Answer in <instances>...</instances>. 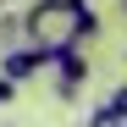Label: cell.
I'll list each match as a JSON object with an SVG mask.
<instances>
[{"label": "cell", "instance_id": "obj_7", "mask_svg": "<svg viewBox=\"0 0 127 127\" xmlns=\"http://www.w3.org/2000/svg\"><path fill=\"white\" fill-rule=\"evenodd\" d=\"M89 127H111V122H105V111H94V116H89Z\"/></svg>", "mask_w": 127, "mask_h": 127}, {"label": "cell", "instance_id": "obj_9", "mask_svg": "<svg viewBox=\"0 0 127 127\" xmlns=\"http://www.w3.org/2000/svg\"><path fill=\"white\" fill-rule=\"evenodd\" d=\"M0 6H17V0H0Z\"/></svg>", "mask_w": 127, "mask_h": 127}, {"label": "cell", "instance_id": "obj_8", "mask_svg": "<svg viewBox=\"0 0 127 127\" xmlns=\"http://www.w3.org/2000/svg\"><path fill=\"white\" fill-rule=\"evenodd\" d=\"M116 6H122V17H127V0H116Z\"/></svg>", "mask_w": 127, "mask_h": 127}, {"label": "cell", "instance_id": "obj_1", "mask_svg": "<svg viewBox=\"0 0 127 127\" xmlns=\"http://www.w3.org/2000/svg\"><path fill=\"white\" fill-rule=\"evenodd\" d=\"M22 28H28V44L66 50V44H89L99 33V11L89 0H33L28 17H22Z\"/></svg>", "mask_w": 127, "mask_h": 127}, {"label": "cell", "instance_id": "obj_2", "mask_svg": "<svg viewBox=\"0 0 127 127\" xmlns=\"http://www.w3.org/2000/svg\"><path fill=\"white\" fill-rule=\"evenodd\" d=\"M50 72H55V99H77V89L89 83V55H83V44L50 50Z\"/></svg>", "mask_w": 127, "mask_h": 127}, {"label": "cell", "instance_id": "obj_4", "mask_svg": "<svg viewBox=\"0 0 127 127\" xmlns=\"http://www.w3.org/2000/svg\"><path fill=\"white\" fill-rule=\"evenodd\" d=\"M22 39H28V28H22V17H0V44H6V50H17Z\"/></svg>", "mask_w": 127, "mask_h": 127}, {"label": "cell", "instance_id": "obj_5", "mask_svg": "<svg viewBox=\"0 0 127 127\" xmlns=\"http://www.w3.org/2000/svg\"><path fill=\"white\" fill-rule=\"evenodd\" d=\"M99 111H105V122H127V83H122V89L99 105Z\"/></svg>", "mask_w": 127, "mask_h": 127}, {"label": "cell", "instance_id": "obj_6", "mask_svg": "<svg viewBox=\"0 0 127 127\" xmlns=\"http://www.w3.org/2000/svg\"><path fill=\"white\" fill-rule=\"evenodd\" d=\"M17 89H22V83H17V77H6V72H0V105H11V99H17Z\"/></svg>", "mask_w": 127, "mask_h": 127}, {"label": "cell", "instance_id": "obj_10", "mask_svg": "<svg viewBox=\"0 0 127 127\" xmlns=\"http://www.w3.org/2000/svg\"><path fill=\"white\" fill-rule=\"evenodd\" d=\"M111 127H127V122H111Z\"/></svg>", "mask_w": 127, "mask_h": 127}, {"label": "cell", "instance_id": "obj_3", "mask_svg": "<svg viewBox=\"0 0 127 127\" xmlns=\"http://www.w3.org/2000/svg\"><path fill=\"white\" fill-rule=\"evenodd\" d=\"M39 66H50V50H39V44H22V50H6V61H0V72L17 77V83H28Z\"/></svg>", "mask_w": 127, "mask_h": 127}]
</instances>
